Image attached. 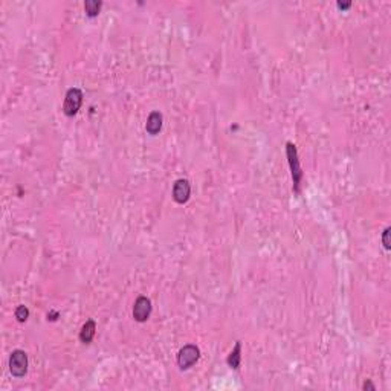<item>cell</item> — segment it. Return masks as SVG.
Masks as SVG:
<instances>
[{"label":"cell","instance_id":"obj_11","mask_svg":"<svg viewBox=\"0 0 391 391\" xmlns=\"http://www.w3.org/2000/svg\"><path fill=\"white\" fill-rule=\"evenodd\" d=\"M29 316V310L26 305H19V307L15 309V318L17 321H20V322H25Z\"/></svg>","mask_w":391,"mask_h":391},{"label":"cell","instance_id":"obj_9","mask_svg":"<svg viewBox=\"0 0 391 391\" xmlns=\"http://www.w3.org/2000/svg\"><path fill=\"white\" fill-rule=\"evenodd\" d=\"M228 365L234 370H239L240 368V362H242V343L237 341L232 351L229 353L228 359H226Z\"/></svg>","mask_w":391,"mask_h":391},{"label":"cell","instance_id":"obj_1","mask_svg":"<svg viewBox=\"0 0 391 391\" xmlns=\"http://www.w3.org/2000/svg\"><path fill=\"white\" fill-rule=\"evenodd\" d=\"M286 156H287V162H289V167H291V173H292L294 191L298 194L300 193L301 179H303V170H301V165H300L298 151H297L295 144H292V142H287L286 144Z\"/></svg>","mask_w":391,"mask_h":391},{"label":"cell","instance_id":"obj_5","mask_svg":"<svg viewBox=\"0 0 391 391\" xmlns=\"http://www.w3.org/2000/svg\"><path fill=\"white\" fill-rule=\"evenodd\" d=\"M151 313V301L147 297H139L133 305V318L138 322H145Z\"/></svg>","mask_w":391,"mask_h":391},{"label":"cell","instance_id":"obj_3","mask_svg":"<svg viewBox=\"0 0 391 391\" xmlns=\"http://www.w3.org/2000/svg\"><path fill=\"white\" fill-rule=\"evenodd\" d=\"M200 358V350L194 344H188L179 350L177 353V365L180 370H188L191 368Z\"/></svg>","mask_w":391,"mask_h":391},{"label":"cell","instance_id":"obj_6","mask_svg":"<svg viewBox=\"0 0 391 391\" xmlns=\"http://www.w3.org/2000/svg\"><path fill=\"white\" fill-rule=\"evenodd\" d=\"M190 194H191V186H190V182L186 179H177L173 185V199L176 203H183L188 202L190 199Z\"/></svg>","mask_w":391,"mask_h":391},{"label":"cell","instance_id":"obj_13","mask_svg":"<svg viewBox=\"0 0 391 391\" xmlns=\"http://www.w3.org/2000/svg\"><path fill=\"white\" fill-rule=\"evenodd\" d=\"M362 388H364V390H373V391H375V390H376V387H375V385H373V384H371L370 381H367V382H365V384L362 385Z\"/></svg>","mask_w":391,"mask_h":391},{"label":"cell","instance_id":"obj_14","mask_svg":"<svg viewBox=\"0 0 391 391\" xmlns=\"http://www.w3.org/2000/svg\"><path fill=\"white\" fill-rule=\"evenodd\" d=\"M350 6H351V3H338V8H341V9H347Z\"/></svg>","mask_w":391,"mask_h":391},{"label":"cell","instance_id":"obj_7","mask_svg":"<svg viewBox=\"0 0 391 391\" xmlns=\"http://www.w3.org/2000/svg\"><path fill=\"white\" fill-rule=\"evenodd\" d=\"M161 129H162V115L159 112H151L147 120V124H145L147 133L155 136L161 131Z\"/></svg>","mask_w":391,"mask_h":391},{"label":"cell","instance_id":"obj_12","mask_svg":"<svg viewBox=\"0 0 391 391\" xmlns=\"http://www.w3.org/2000/svg\"><path fill=\"white\" fill-rule=\"evenodd\" d=\"M390 231H391V228H385V231L382 234V243H384L385 249H390Z\"/></svg>","mask_w":391,"mask_h":391},{"label":"cell","instance_id":"obj_2","mask_svg":"<svg viewBox=\"0 0 391 391\" xmlns=\"http://www.w3.org/2000/svg\"><path fill=\"white\" fill-rule=\"evenodd\" d=\"M9 371L14 378H23L28 373V354L23 350H14L11 353Z\"/></svg>","mask_w":391,"mask_h":391},{"label":"cell","instance_id":"obj_10","mask_svg":"<svg viewBox=\"0 0 391 391\" xmlns=\"http://www.w3.org/2000/svg\"><path fill=\"white\" fill-rule=\"evenodd\" d=\"M101 6H103V3L96 2V0H87V2L84 3V9H86L87 17H96L99 14Z\"/></svg>","mask_w":391,"mask_h":391},{"label":"cell","instance_id":"obj_8","mask_svg":"<svg viewBox=\"0 0 391 391\" xmlns=\"http://www.w3.org/2000/svg\"><path fill=\"white\" fill-rule=\"evenodd\" d=\"M95 332H96V324L93 319H89L86 321V324L81 327V332H80V341L83 344H89L92 343V339L95 336Z\"/></svg>","mask_w":391,"mask_h":391},{"label":"cell","instance_id":"obj_4","mask_svg":"<svg viewBox=\"0 0 391 391\" xmlns=\"http://www.w3.org/2000/svg\"><path fill=\"white\" fill-rule=\"evenodd\" d=\"M83 104V92L78 87H72L66 92L64 104H63V113L66 116H74L78 113L80 107Z\"/></svg>","mask_w":391,"mask_h":391}]
</instances>
